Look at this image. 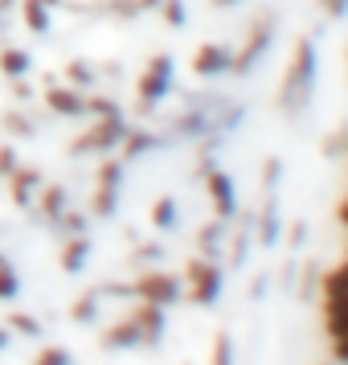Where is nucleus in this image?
Listing matches in <instances>:
<instances>
[{"mask_svg": "<svg viewBox=\"0 0 348 365\" xmlns=\"http://www.w3.org/2000/svg\"><path fill=\"white\" fill-rule=\"evenodd\" d=\"M312 78H315V46L312 41H299L295 46V58L287 66V86H283V103H303L312 95Z\"/></svg>", "mask_w": 348, "mask_h": 365, "instance_id": "f257e3e1", "label": "nucleus"}, {"mask_svg": "<svg viewBox=\"0 0 348 365\" xmlns=\"http://www.w3.org/2000/svg\"><path fill=\"white\" fill-rule=\"evenodd\" d=\"M168 86H172V58L156 53V58L148 62V70L139 74V103H144V107L160 103L168 95Z\"/></svg>", "mask_w": 348, "mask_h": 365, "instance_id": "f03ea898", "label": "nucleus"}, {"mask_svg": "<svg viewBox=\"0 0 348 365\" xmlns=\"http://www.w3.org/2000/svg\"><path fill=\"white\" fill-rule=\"evenodd\" d=\"M135 296L148 299V304L168 308V304H176V299H181V279H176V275H164V271H148V275H139V279H135Z\"/></svg>", "mask_w": 348, "mask_h": 365, "instance_id": "7ed1b4c3", "label": "nucleus"}, {"mask_svg": "<svg viewBox=\"0 0 348 365\" xmlns=\"http://www.w3.org/2000/svg\"><path fill=\"white\" fill-rule=\"evenodd\" d=\"M119 140H123V119L119 115H99V123L90 128V132H83L70 148L74 152H107V148H115Z\"/></svg>", "mask_w": 348, "mask_h": 365, "instance_id": "20e7f679", "label": "nucleus"}, {"mask_svg": "<svg viewBox=\"0 0 348 365\" xmlns=\"http://www.w3.org/2000/svg\"><path fill=\"white\" fill-rule=\"evenodd\" d=\"M184 275H189V287H193L189 296L197 299V304H213V299L221 296V271H217L209 259H193Z\"/></svg>", "mask_w": 348, "mask_h": 365, "instance_id": "39448f33", "label": "nucleus"}, {"mask_svg": "<svg viewBox=\"0 0 348 365\" xmlns=\"http://www.w3.org/2000/svg\"><path fill=\"white\" fill-rule=\"evenodd\" d=\"M132 324L139 329V345H156V341L164 336V308L144 299V304L132 312Z\"/></svg>", "mask_w": 348, "mask_h": 365, "instance_id": "423d86ee", "label": "nucleus"}, {"mask_svg": "<svg viewBox=\"0 0 348 365\" xmlns=\"http://www.w3.org/2000/svg\"><path fill=\"white\" fill-rule=\"evenodd\" d=\"M193 70H197L201 78L226 74V70H233V53L226 50V46H201L197 58H193Z\"/></svg>", "mask_w": 348, "mask_h": 365, "instance_id": "0eeeda50", "label": "nucleus"}, {"mask_svg": "<svg viewBox=\"0 0 348 365\" xmlns=\"http://www.w3.org/2000/svg\"><path fill=\"white\" fill-rule=\"evenodd\" d=\"M205 189H209V197H213V210H217V217L226 222V217H233V185H230V177L226 173H217V168H209V177H205Z\"/></svg>", "mask_w": 348, "mask_h": 365, "instance_id": "6e6552de", "label": "nucleus"}, {"mask_svg": "<svg viewBox=\"0 0 348 365\" xmlns=\"http://www.w3.org/2000/svg\"><path fill=\"white\" fill-rule=\"evenodd\" d=\"M46 103H50L53 115H66V119H74V115L86 111V99L78 95V91H70V86H50V91H46Z\"/></svg>", "mask_w": 348, "mask_h": 365, "instance_id": "1a4fd4ad", "label": "nucleus"}, {"mask_svg": "<svg viewBox=\"0 0 348 365\" xmlns=\"http://www.w3.org/2000/svg\"><path fill=\"white\" fill-rule=\"evenodd\" d=\"M102 345H107V349H135V345H139V329L132 324V316H127V320H119L115 329L102 332Z\"/></svg>", "mask_w": 348, "mask_h": 365, "instance_id": "9d476101", "label": "nucleus"}, {"mask_svg": "<svg viewBox=\"0 0 348 365\" xmlns=\"http://www.w3.org/2000/svg\"><path fill=\"white\" fill-rule=\"evenodd\" d=\"M324 329L336 336H348V304L344 299H324Z\"/></svg>", "mask_w": 348, "mask_h": 365, "instance_id": "9b49d317", "label": "nucleus"}, {"mask_svg": "<svg viewBox=\"0 0 348 365\" xmlns=\"http://www.w3.org/2000/svg\"><path fill=\"white\" fill-rule=\"evenodd\" d=\"M86 255H90V242H86V234H74L66 247H62V271H83V263H86Z\"/></svg>", "mask_w": 348, "mask_h": 365, "instance_id": "f8f14e48", "label": "nucleus"}, {"mask_svg": "<svg viewBox=\"0 0 348 365\" xmlns=\"http://www.w3.org/2000/svg\"><path fill=\"white\" fill-rule=\"evenodd\" d=\"M58 0H25V25L33 34H50V9Z\"/></svg>", "mask_w": 348, "mask_h": 365, "instance_id": "ddd939ff", "label": "nucleus"}, {"mask_svg": "<svg viewBox=\"0 0 348 365\" xmlns=\"http://www.w3.org/2000/svg\"><path fill=\"white\" fill-rule=\"evenodd\" d=\"M324 299H344L348 304V263H340L336 271L324 275Z\"/></svg>", "mask_w": 348, "mask_h": 365, "instance_id": "4468645a", "label": "nucleus"}, {"mask_svg": "<svg viewBox=\"0 0 348 365\" xmlns=\"http://www.w3.org/2000/svg\"><path fill=\"white\" fill-rule=\"evenodd\" d=\"M9 189H13V197L21 201V205H25V201H29V193H33V185H37V168H13V173H9Z\"/></svg>", "mask_w": 348, "mask_h": 365, "instance_id": "2eb2a0df", "label": "nucleus"}, {"mask_svg": "<svg viewBox=\"0 0 348 365\" xmlns=\"http://www.w3.org/2000/svg\"><path fill=\"white\" fill-rule=\"evenodd\" d=\"M266 41H270V25H266V29H254L246 53H242V58H233V70H250V66H254V58L266 50Z\"/></svg>", "mask_w": 348, "mask_h": 365, "instance_id": "dca6fc26", "label": "nucleus"}, {"mask_svg": "<svg viewBox=\"0 0 348 365\" xmlns=\"http://www.w3.org/2000/svg\"><path fill=\"white\" fill-rule=\"evenodd\" d=\"M0 70H4L9 78H21V74L29 70V53L25 50H0Z\"/></svg>", "mask_w": 348, "mask_h": 365, "instance_id": "f3484780", "label": "nucleus"}, {"mask_svg": "<svg viewBox=\"0 0 348 365\" xmlns=\"http://www.w3.org/2000/svg\"><path fill=\"white\" fill-rule=\"evenodd\" d=\"M119 144H123V152H127V156H144L148 148H156V135H148V132H123V140H119Z\"/></svg>", "mask_w": 348, "mask_h": 365, "instance_id": "a211bd4d", "label": "nucleus"}, {"mask_svg": "<svg viewBox=\"0 0 348 365\" xmlns=\"http://www.w3.org/2000/svg\"><path fill=\"white\" fill-rule=\"evenodd\" d=\"M152 222H156L160 230H172V226H176V201H172V197H160L156 205H152Z\"/></svg>", "mask_w": 348, "mask_h": 365, "instance_id": "6ab92c4d", "label": "nucleus"}, {"mask_svg": "<svg viewBox=\"0 0 348 365\" xmlns=\"http://www.w3.org/2000/svg\"><path fill=\"white\" fill-rule=\"evenodd\" d=\"M41 210L50 217H62V210H66V189H62V185H50V189L41 193Z\"/></svg>", "mask_w": 348, "mask_h": 365, "instance_id": "aec40b11", "label": "nucleus"}, {"mask_svg": "<svg viewBox=\"0 0 348 365\" xmlns=\"http://www.w3.org/2000/svg\"><path fill=\"white\" fill-rule=\"evenodd\" d=\"M209 365H233V345H230V336H226V332H217V341H213V357H209Z\"/></svg>", "mask_w": 348, "mask_h": 365, "instance_id": "412c9836", "label": "nucleus"}, {"mask_svg": "<svg viewBox=\"0 0 348 365\" xmlns=\"http://www.w3.org/2000/svg\"><path fill=\"white\" fill-rule=\"evenodd\" d=\"M115 201H119V189H99V193H95V214L111 217L115 214Z\"/></svg>", "mask_w": 348, "mask_h": 365, "instance_id": "4be33fe9", "label": "nucleus"}, {"mask_svg": "<svg viewBox=\"0 0 348 365\" xmlns=\"http://www.w3.org/2000/svg\"><path fill=\"white\" fill-rule=\"evenodd\" d=\"M66 78H70V86H90V83H95V70L86 66V62H70Z\"/></svg>", "mask_w": 348, "mask_h": 365, "instance_id": "5701e85b", "label": "nucleus"}, {"mask_svg": "<svg viewBox=\"0 0 348 365\" xmlns=\"http://www.w3.org/2000/svg\"><path fill=\"white\" fill-rule=\"evenodd\" d=\"M33 365H70V353H66L62 345H46L41 353H37Z\"/></svg>", "mask_w": 348, "mask_h": 365, "instance_id": "b1692460", "label": "nucleus"}, {"mask_svg": "<svg viewBox=\"0 0 348 365\" xmlns=\"http://www.w3.org/2000/svg\"><path fill=\"white\" fill-rule=\"evenodd\" d=\"M119 177H123V165L119 160H107L99 168V189H119Z\"/></svg>", "mask_w": 348, "mask_h": 365, "instance_id": "393cba45", "label": "nucleus"}, {"mask_svg": "<svg viewBox=\"0 0 348 365\" xmlns=\"http://www.w3.org/2000/svg\"><path fill=\"white\" fill-rule=\"evenodd\" d=\"M95 304H99V296H83V299H74L70 316H74L78 324H86V320H95Z\"/></svg>", "mask_w": 348, "mask_h": 365, "instance_id": "a878e982", "label": "nucleus"}, {"mask_svg": "<svg viewBox=\"0 0 348 365\" xmlns=\"http://www.w3.org/2000/svg\"><path fill=\"white\" fill-rule=\"evenodd\" d=\"M21 292V279L13 267H0V299H13Z\"/></svg>", "mask_w": 348, "mask_h": 365, "instance_id": "bb28decb", "label": "nucleus"}, {"mask_svg": "<svg viewBox=\"0 0 348 365\" xmlns=\"http://www.w3.org/2000/svg\"><path fill=\"white\" fill-rule=\"evenodd\" d=\"M9 329H13V332H25V336H37V332H41V324H37L33 316L13 312V316H9Z\"/></svg>", "mask_w": 348, "mask_h": 365, "instance_id": "cd10ccee", "label": "nucleus"}, {"mask_svg": "<svg viewBox=\"0 0 348 365\" xmlns=\"http://www.w3.org/2000/svg\"><path fill=\"white\" fill-rule=\"evenodd\" d=\"M164 21L172 25V29H181L184 25V4L181 0H164Z\"/></svg>", "mask_w": 348, "mask_h": 365, "instance_id": "c85d7f7f", "label": "nucleus"}, {"mask_svg": "<svg viewBox=\"0 0 348 365\" xmlns=\"http://www.w3.org/2000/svg\"><path fill=\"white\" fill-rule=\"evenodd\" d=\"M86 111H95V115H119V107L111 99H90L86 103Z\"/></svg>", "mask_w": 348, "mask_h": 365, "instance_id": "c756f323", "label": "nucleus"}, {"mask_svg": "<svg viewBox=\"0 0 348 365\" xmlns=\"http://www.w3.org/2000/svg\"><path fill=\"white\" fill-rule=\"evenodd\" d=\"M275 230H279V222H275V210H266V217H263V242H270V238H275Z\"/></svg>", "mask_w": 348, "mask_h": 365, "instance_id": "7c9ffc66", "label": "nucleus"}, {"mask_svg": "<svg viewBox=\"0 0 348 365\" xmlns=\"http://www.w3.org/2000/svg\"><path fill=\"white\" fill-rule=\"evenodd\" d=\"M324 9H328L332 17H344V13H348V0H324Z\"/></svg>", "mask_w": 348, "mask_h": 365, "instance_id": "2f4dec72", "label": "nucleus"}, {"mask_svg": "<svg viewBox=\"0 0 348 365\" xmlns=\"http://www.w3.org/2000/svg\"><path fill=\"white\" fill-rule=\"evenodd\" d=\"M13 168H17L13 165V148H4L0 152V173H13Z\"/></svg>", "mask_w": 348, "mask_h": 365, "instance_id": "473e14b6", "label": "nucleus"}, {"mask_svg": "<svg viewBox=\"0 0 348 365\" xmlns=\"http://www.w3.org/2000/svg\"><path fill=\"white\" fill-rule=\"evenodd\" d=\"M340 222H344V226H348V201H344V205H340Z\"/></svg>", "mask_w": 348, "mask_h": 365, "instance_id": "72a5a7b5", "label": "nucleus"}, {"mask_svg": "<svg viewBox=\"0 0 348 365\" xmlns=\"http://www.w3.org/2000/svg\"><path fill=\"white\" fill-rule=\"evenodd\" d=\"M9 345V329H0V349Z\"/></svg>", "mask_w": 348, "mask_h": 365, "instance_id": "f704fd0d", "label": "nucleus"}, {"mask_svg": "<svg viewBox=\"0 0 348 365\" xmlns=\"http://www.w3.org/2000/svg\"><path fill=\"white\" fill-rule=\"evenodd\" d=\"M213 4H221V9H226V4H233V0H213Z\"/></svg>", "mask_w": 348, "mask_h": 365, "instance_id": "c9c22d12", "label": "nucleus"}, {"mask_svg": "<svg viewBox=\"0 0 348 365\" xmlns=\"http://www.w3.org/2000/svg\"><path fill=\"white\" fill-rule=\"evenodd\" d=\"M0 267H9V263H4V259H0Z\"/></svg>", "mask_w": 348, "mask_h": 365, "instance_id": "e433bc0d", "label": "nucleus"}]
</instances>
